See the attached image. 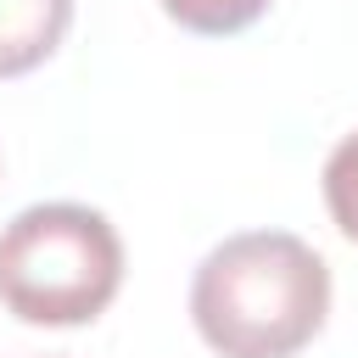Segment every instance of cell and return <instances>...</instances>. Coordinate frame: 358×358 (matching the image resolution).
I'll use <instances>...</instances> for the list:
<instances>
[{"label":"cell","mask_w":358,"mask_h":358,"mask_svg":"<svg viewBox=\"0 0 358 358\" xmlns=\"http://www.w3.org/2000/svg\"><path fill=\"white\" fill-rule=\"evenodd\" d=\"M274 0H162V11L190 28V34H207V39H224V34H241L252 28Z\"/></svg>","instance_id":"4"},{"label":"cell","mask_w":358,"mask_h":358,"mask_svg":"<svg viewBox=\"0 0 358 358\" xmlns=\"http://www.w3.org/2000/svg\"><path fill=\"white\" fill-rule=\"evenodd\" d=\"M123 285V241L84 201L22 207L0 229V302L22 324H90Z\"/></svg>","instance_id":"2"},{"label":"cell","mask_w":358,"mask_h":358,"mask_svg":"<svg viewBox=\"0 0 358 358\" xmlns=\"http://www.w3.org/2000/svg\"><path fill=\"white\" fill-rule=\"evenodd\" d=\"M73 0H0V78L34 73L67 39Z\"/></svg>","instance_id":"3"},{"label":"cell","mask_w":358,"mask_h":358,"mask_svg":"<svg viewBox=\"0 0 358 358\" xmlns=\"http://www.w3.org/2000/svg\"><path fill=\"white\" fill-rule=\"evenodd\" d=\"M330 313V263L291 229L218 241L190 280V319L218 358H296Z\"/></svg>","instance_id":"1"},{"label":"cell","mask_w":358,"mask_h":358,"mask_svg":"<svg viewBox=\"0 0 358 358\" xmlns=\"http://www.w3.org/2000/svg\"><path fill=\"white\" fill-rule=\"evenodd\" d=\"M324 207L336 218V229L358 246V129L336 140V151L324 157Z\"/></svg>","instance_id":"5"}]
</instances>
